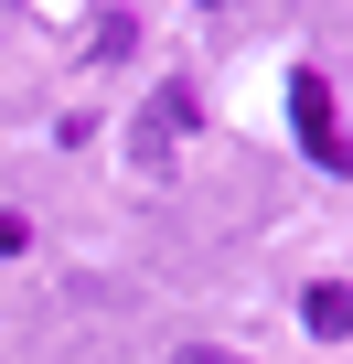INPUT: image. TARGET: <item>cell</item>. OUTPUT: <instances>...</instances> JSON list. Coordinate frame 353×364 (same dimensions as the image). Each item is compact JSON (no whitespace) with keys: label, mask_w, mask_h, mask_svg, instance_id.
<instances>
[{"label":"cell","mask_w":353,"mask_h":364,"mask_svg":"<svg viewBox=\"0 0 353 364\" xmlns=\"http://www.w3.org/2000/svg\"><path fill=\"white\" fill-rule=\"evenodd\" d=\"M289 129H300V150H310L321 171H353V150H342V107H332V75H321V65L289 75Z\"/></svg>","instance_id":"1"},{"label":"cell","mask_w":353,"mask_h":364,"mask_svg":"<svg viewBox=\"0 0 353 364\" xmlns=\"http://www.w3.org/2000/svg\"><path fill=\"white\" fill-rule=\"evenodd\" d=\"M183 139H193V97H183V86H161V97L139 107V129H129V161H139V171H161Z\"/></svg>","instance_id":"2"},{"label":"cell","mask_w":353,"mask_h":364,"mask_svg":"<svg viewBox=\"0 0 353 364\" xmlns=\"http://www.w3.org/2000/svg\"><path fill=\"white\" fill-rule=\"evenodd\" d=\"M300 321H310L321 343H342V332H353V289H342V279H321V289L300 300Z\"/></svg>","instance_id":"3"},{"label":"cell","mask_w":353,"mask_h":364,"mask_svg":"<svg viewBox=\"0 0 353 364\" xmlns=\"http://www.w3.org/2000/svg\"><path fill=\"white\" fill-rule=\"evenodd\" d=\"M171 364H246V353H225V343H171Z\"/></svg>","instance_id":"4"}]
</instances>
